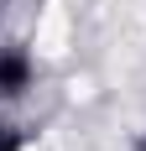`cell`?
<instances>
[{"mask_svg":"<svg viewBox=\"0 0 146 151\" xmlns=\"http://www.w3.org/2000/svg\"><path fill=\"white\" fill-rule=\"evenodd\" d=\"M26 89H31V58L21 47H5L0 52V99H16Z\"/></svg>","mask_w":146,"mask_h":151,"instance_id":"6da1fadb","label":"cell"},{"mask_svg":"<svg viewBox=\"0 0 146 151\" xmlns=\"http://www.w3.org/2000/svg\"><path fill=\"white\" fill-rule=\"evenodd\" d=\"M0 151H26V141H21L16 125H0Z\"/></svg>","mask_w":146,"mask_h":151,"instance_id":"7a4b0ae2","label":"cell"},{"mask_svg":"<svg viewBox=\"0 0 146 151\" xmlns=\"http://www.w3.org/2000/svg\"><path fill=\"white\" fill-rule=\"evenodd\" d=\"M136 151H146V136H141V141H136Z\"/></svg>","mask_w":146,"mask_h":151,"instance_id":"3957f363","label":"cell"}]
</instances>
